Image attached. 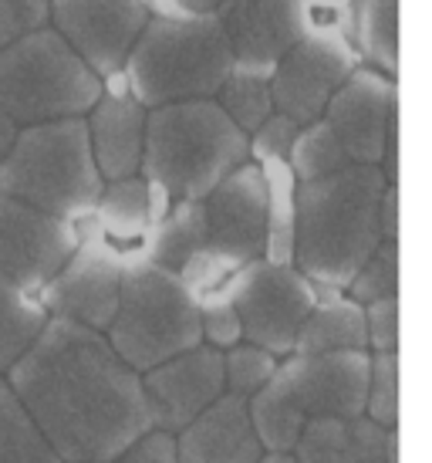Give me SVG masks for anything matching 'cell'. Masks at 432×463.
<instances>
[{"label":"cell","instance_id":"obj_1","mask_svg":"<svg viewBox=\"0 0 432 463\" xmlns=\"http://www.w3.org/2000/svg\"><path fill=\"white\" fill-rule=\"evenodd\" d=\"M4 383L61 463H108L153 430L142 375L105 335L61 318H48Z\"/></svg>","mask_w":432,"mask_h":463},{"label":"cell","instance_id":"obj_2","mask_svg":"<svg viewBox=\"0 0 432 463\" xmlns=\"http://www.w3.org/2000/svg\"><path fill=\"white\" fill-rule=\"evenodd\" d=\"M385 180L375 166H344L297 183L294 194V268L318 291H344L381 244L379 200Z\"/></svg>","mask_w":432,"mask_h":463},{"label":"cell","instance_id":"obj_3","mask_svg":"<svg viewBox=\"0 0 432 463\" xmlns=\"http://www.w3.org/2000/svg\"><path fill=\"white\" fill-rule=\"evenodd\" d=\"M149 21L132 44L122 78L142 109L216 99L233 71V52L216 14H193L176 0H146Z\"/></svg>","mask_w":432,"mask_h":463},{"label":"cell","instance_id":"obj_4","mask_svg":"<svg viewBox=\"0 0 432 463\" xmlns=\"http://www.w3.org/2000/svg\"><path fill=\"white\" fill-rule=\"evenodd\" d=\"M243 163H250V139L213 99L146 112L139 176L163 186L173 200H206Z\"/></svg>","mask_w":432,"mask_h":463},{"label":"cell","instance_id":"obj_5","mask_svg":"<svg viewBox=\"0 0 432 463\" xmlns=\"http://www.w3.org/2000/svg\"><path fill=\"white\" fill-rule=\"evenodd\" d=\"M102 186L85 118L24 126L0 163V196L21 200L68 223L91 217Z\"/></svg>","mask_w":432,"mask_h":463},{"label":"cell","instance_id":"obj_6","mask_svg":"<svg viewBox=\"0 0 432 463\" xmlns=\"http://www.w3.org/2000/svg\"><path fill=\"white\" fill-rule=\"evenodd\" d=\"M105 338L132 373H149L203 345L200 301L179 274L149 260H132L122 274L118 308Z\"/></svg>","mask_w":432,"mask_h":463},{"label":"cell","instance_id":"obj_7","mask_svg":"<svg viewBox=\"0 0 432 463\" xmlns=\"http://www.w3.org/2000/svg\"><path fill=\"white\" fill-rule=\"evenodd\" d=\"M99 95L102 78L52 27H41L0 52V112L21 129L85 118Z\"/></svg>","mask_w":432,"mask_h":463},{"label":"cell","instance_id":"obj_8","mask_svg":"<svg viewBox=\"0 0 432 463\" xmlns=\"http://www.w3.org/2000/svg\"><path fill=\"white\" fill-rule=\"evenodd\" d=\"M206 247L179 270L183 284L200 298L227 281L230 274L264 258L268 241V196L257 163H243L203 200Z\"/></svg>","mask_w":432,"mask_h":463},{"label":"cell","instance_id":"obj_9","mask_svg":"<svg viewBox=\"0 0 432 463\" xmlns=\"http://www.w3.org/2000/svg\"><path fill=\"white\" fill-rule=\"evenodd\" d=\"M223 284L240 315L243 342L264 348L274 359H287L307 315L318 305V288L294 264H270L264 258L230 274Z\"/></svg>","mask_w":432,"mask_h":463},{"label":"cell","instance_id":"obj_10","mask_svg":"<svg viewBox=\"0 0 432 463\" xmlns=\"http://www.w3.org/2000/svg\"><path fill=\"white\" fill-rule=\"evenodd\" d=\"M75 231V254L41 288L38 301L41 308L48 311V318H61V322L105 335L115 318V308H118L126 258L99 233L91 217L78 220Z\"/></svg>","mask_w":432,"mask_h":463},{"label":"cell","instance_id":"obj_11","mask_svg":"<svg viewBox=\"0 0 432 463\" xmlns=\"http://www.w3.org/2000/svg\"><path fill=\"white\" fill-rule=\"evenodd\" d=\"M362 65L344 31H305L270 75V95L280 116L311 126L324 116L331 95Z\"/></svg>","mask_w":432,"mask_h":463},{"label":"cell","instance_id":"obj_12","mask_svg":"<svg viewBox=\"0 0 432 463\" xmlns=\"http://www.w3.org/2000/svg\"><path fill=\"white\" fill-rule=\"evenodd\" d=\"M146 21V0H52L48 27L105 81L122 71Z\"/></svg>","mask_w":432,"mask_h":463},{"label":"cell","instance_id":"obj_13","mask_svg":"<svg viewBox=\"0 0 432 463\" xmlns=\"http://www.w3.org/2000/svg\"><path fill=\"white\" fill-rule=\"evenodd\" d=\"M75 223L0 196V278L38 295L75 254Z\"/></svg>","mask_w":432,"mask_h":463},{"label":"cell","instance_id":"obj_14","mask_svg":"<svg viewBox=\"0 0 432 463\" xmlns=\"http://www.w3.org/2000/svg\"><path fill=\"white\" fill-rule=\"evenodd\" d=\"M284 389L294 406L311 420H355L365 412L369 392V352H321V355H287L277 362Z\"/></svg>","mask_w":432,"mask_h":463},{"label":"cell","instance_id":"obj_15","mask_svg":"<svg viewBox=\"0 0 432 463\" xmlns=\"http://www.w3.org/2000/svg\"><path fill=\"white\" fill-rule=\"evenodd\" d=\"M324 122L334 132L352 166H379L381 149L392 126L399 122L395 81L369 65H358L344 85L331 95Z\"/></svg>","mask_w":432,"mask_h":463},{"label":"cell","instance_id":"obj_16","mask_svg":"<svg viewBox=\"0 0 432 463\" xmlns=\"http://www.w3.org/2000/svg\"><path fill=\"white\" fill-rule=\"evenodd\" d=\"M216 21L233 52V71L270 78L305 34V0H220Z\"/></svg>","mask_w":432,"mask_h":463},{"label":"cell","instance_id":"obj_17","mask_svg":"<svg viewBox=\"0 0 432 463\" xmlns=\"http://www.w3.org/2000/svg\"><path fill=\"white\" fill-rule=\"evenodd\" d=\"M142 392L149 402L153 430L176 437L179 430L206 412L227 392L223 386V352L210 345H196L176 359L142 373Z\"/></svg>","mask_w":432,"mask_h":463},{"label":"cell","instance_id":"obj_18","mask_svg":"<svg viewBox=\"0 0 432 463\" xmlns=\"http://www.w3.org/2000/svg\"><path fill=\"white\" fill-rule=\"evenodd\" d=\"M146 112L132 95L122 71L102 81V95L85 116L95 166L105 183L139 176L142 139H146Z\"/></svg>","mask_w":432,"mask_h":463},{"label":"cell","instance_id":"obj_19","mask_svg":"<svg viewBox=\"0 0 432 463\" xmlns=\"http://www.w3.org/2000/svg\"><path fill=\"white\" fill-rule=\"evenodd\" d=\"M173 439L176 463H260L268 457L247 416V399L230 392H223Z\"/></svg>","mask_w":432,"mask_h":463},{"label":"cell","instance_id":"obj_20","mask_svg":"<svg viewBox=\"0 0 432 463\" xmlns=\"http://www.w3.org/2000/svg\"><path fill=\"white\" fill-rule=\"evenodd\" d=\"M294 463H399V433L365 416L311 420L291 450Z\"/></svg>","mask_w":432,"mask_h":463},{"label":"cell","instance_id":"obj_21","mask_svg":"<svg viewBox=\"0 0 432 463\" xmlns=\"http://www.w3.org/2000/svg\"><path fill=\"white\" fill-rule=\"evenodd\" d=\"M91 220L105 241L126 258V264L142 260L146 233H149V194L142 176L105 183L99 203L91 210Z\"/></svg>","mask_w":432,"mask_h":463},{"label":"cell","instance_id":"obj_22","mask_svg":"<svg viewBox=\"0 0 432 463\" xmlns=\"http://www.w3.org/2000/svg\"><path fill=\"white\" fill-rule=\"evenodd\" d=\"M321 352H369L365 311L342 291H318L305 328L297 335L291 355H321Z\"/></svg>","mask_w":432,"mask_h":463},{"label":"cell","instance_id":"obj_23","mask_svg":"<svg viewBox=\"0 0 432 463\" xmlns=\"http://www.w3.org/2000/svg\"><path fill=\"white\" fill-rule=\"evenodd\" d=\"M203 247H206L203 200H176V203L169 206V213L159 223H153L149 233H146L142 260L179 274L196 254H203Z\"/></svg>","mask_w":432,"mask_h":463},{"label":"cell","instance_id":"obj_24","mask_svg":"<svg viewBox=\"0 0 432 463\" xmlns=\"http://www.w3.org/2000/svg\"><path fill=\"white\" fill-rule=\"evenodd\" d=\"M348 38L362 61L392 78L399 68V0H352Z\"/></svg>","mask_w":432,"mask_h":463},{"label":"cell","instance_id":"obj_25","mask_svg":"<svg viewBox=\"0 0 432 463\" xmlns=\"http://www.w3.org/2000/svg\"><path fill=\"white\" fill-rule=\"evenodd\" d=\"M247 416H250V426H254L264 453H284V457H291L307 426V420L294 406L291 392L284 389L277 375H270L268 386L247 399Z\"/></svg>","mask_w":432,"mask_h":463},{"label":"cell","instance_id":"obj_26","mask_svg":"<svg viewBox=\"0 0 432 463\" xmlns=\"http://www.w3.org/2000/svg\"><path fill=\"white\" fill-rule=\"evenodd\" d=\"M260 169L264 196H268V241H264V260L270 264H291L294 260V180L287 159H250Z\"/></svg>","mask_w":432,"mask_h":463},{"label":"cell","instance_id":"obj_27","mask_svg":"<svg viewBox=\"0 0 432 463\" xmlns=\"http://www.w3.org/2000/svg\"><path fill=\"white\" fill-rule=\"evenodd\" d=\"M48 325L38 295L0 278V379L11 373Z\"/></svg>","mask_w":432,"mask_h":463},{"label":"cell","instance_id":"obj_28","mask_svg":"<svg viewBox=\"0 0 432 463\" xmlns=\"http://www.w3.org/2000/svg\"><path fill=\"white\" fill-rule=\"evenodd\" d=\"M0 463H61L4 379H0Z\"/></svg>","mask_w":432,"mask_h":463},{"label":"cell","instance_id":"obj_29","mask_svg":"<svg viewBox=\"0 0 432 463\" xmlns=\"http://www.w3.org/2000/svg\"><path fill=\"white\" fill-rule=\"evenodd\" d=\"M213 102L223 109V116L247 139L260 129L264 118L277 112L274 109V95H270V78H257V75H247V71H230V78L220 85Z\"/></svg>","mask_w":432,"mask_h":463},{"label":"cell","instance_id":"obj_30","mask_svg":"<svg viewBox=\"0 0 432 463\" xmlns=\"http://www.w3.org/2000/svg\"><path fill=\"white\" fill-rule=\"evenodd\" d=\"M287 166H291L297 183H311V180H321V176H331V173H338L344 166H352V163H348L344 149L334 139V132L328 129V122L318 118L311 126H301L291 153H287Z\"/></svg>","mask_w":432,"mask_h":463},{"label":"cell","instance_id":"obj_31","mask_svg":"<svg viewBox=\"0 0 432 463\" xmlns=\"http://www.w3.org/2000/svg\"><path fill=\"white\" fill-rule=\"evenodd\" d=\"M355 305H375L385 298H399V244L395 241H381L371 258L355 270V278L344 288Z\"/></svg>","mask_w":432,"mask_h":463},{"label":"cell","instance_id":"obj_32","mask_svg":"<svg viewBox=\"0 0 432 463\" xmlns=\"http://www.w3.org/2000/svg\"><path fill=\"white\" fill-rule=\"evenodd\" d=\"M362 416L381 430L399 426V352L369 355V392Z\"/></svg>","mask_w":432,"mask_h":463},{"label":"cell","instance_id":"obj_33","mask_svg":"<svg viewBox=\"0 0 432 463\" xmlns=\"http://www.w3.org/2000/svg\"><path fill=\"white\" fill-rule=\"evenodd\" d=\"M277 362L280 359H274L264 348L240 342L237 348L223 352V386L230 396L250 399L270 383V375L277 373Z\"/></svg>","mask_w":432,"mask_h":463},{"label":"cell","instance_id":"obj_34","mask_svg":"<svg viewBox=\"0 0 432 463\" xmlns=\"http://www.w3.org/2000/svg\"><path fill=\"white\" fill-rule=\"evenodd\" d=\"M196 301H200V335H203V345L216 348V352H230V348L240 345V315L233 308V298H230L227 284L206 291Z\"/></svg>","mask_w":432,"mask_h":463},{"label":"cell","instance_id":"obj_35","mask_svg":"<svg viewBox=\"0 0 432 463\" xmlns=\"http://www.w3.org/2000/svg\"><path fill=\"white\" fill-rule=\"evenodd\" d=\"M52 21V0H0V52Z\"/></svg>","mask_w":432,"mask_h":463},{"label":"cell","instance_id":"obj_36","mask_svg":"<svg viewBox=\"0 0 432 463\" xmlns=\"http://www.w3.org/2000/svg\"><path fill=\"white\" fill-rule=\"evenodd\" d=\"M297 132L301 126L294 118L280 116V112L268 116L260 122V129L250 136V159H287Z\"/></svg>","mask_w":432,"mask_h":463},{"label":"cell","instance_id":"obj_37","mask_svg":"<svg viewBox=\"0 0 432 463\" xmlns=\"http://www.w3.org/2000/svg\"><path fill=\"white\" fill-rule=\"evenodd\" d=\"M365 338L369 355L399 352V298H385L375 305H365Z\"/></svg>","mask_w":432,"mask_h":463},{"label":"cell","instance_id":"obj_38","mask_svg":"<svg viewBox=\"0 0 432 463\" xmlns=\"http://www.w3.org/2000/svg\"><path fill=\"white\" fill-rule=\"evenodd\" d=\"M108 463H176V439L163 430H149Z\"/></svg>","mask_w":432,"mask_h":463},{"label":"cell","instance_id":"obj_39","mask_svg":"<svg viewBox=\"0 0 432 463\" xmlns=\"http://www.w3.org/2000/svg\"><path fill=\"white\" fill-rule=\"evenodd\" d=\"M379 231H381V241H395L399 244V186H385V194H381Z\"/></svg>","mask_w":432,"mask_h":463},{"label":"cell","instance_id":"obj_40","mask_svg":"<svg viewBox=\"0 0 432 463\" xmlns=\"http://www.w3.org/2000/svg\"><path fill=\"white\" fill-rule=\"evenodd\" d=\"M17 132H21V126H14L11 118L0 112V163H4V156L11 153L14 139H17Z\"/></svg>","mask_w":432,"mask_h":463},{"label":"cell","instance_id":"obj_41","mask_svg":"<svg viewBox=\"0 0 432 463\" xmlns=\"http://www.w3.org/2000/svg\"><path fill=\"white\" fill-rule=\"evenodd\" d=\"M176 4H183V7L193 14H213L220 0H176Z\"/></svg>","mask_w":432,"mask_h":463},{"label":"cell","instance_id":"obj_42","mask_svg":"<svg viewBox=\"0 0 432 463\" xmlns=\"http://www.w3.org/2000/svg\"><path fill=\"white\" fill-rule=\"evenodd\" d=\"M260 463H294V460H291V457H284V453H268Z\"/></svg>","mask_w":432,"mask_h":463}]
</instances>
